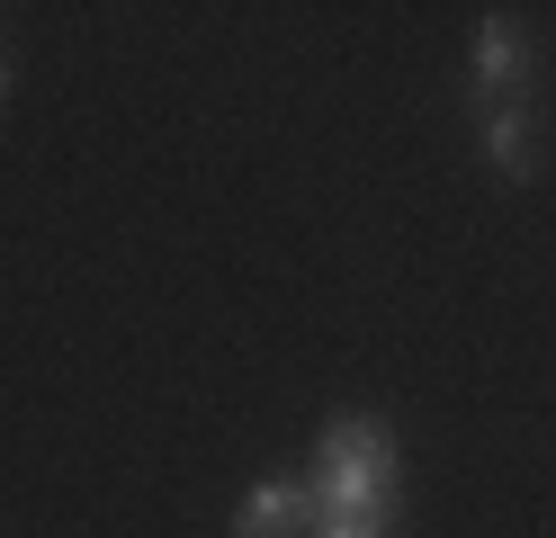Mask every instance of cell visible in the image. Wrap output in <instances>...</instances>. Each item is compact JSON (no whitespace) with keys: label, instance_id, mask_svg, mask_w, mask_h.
Masks as SVG:
<instances>
[{"label":"cell","instance_id":"cell-2","mask_svg":"<svg viewBox=\"0 0 556 538\" xmlns=\"http://www.w3.org/2000/svg\"><path fill=\"white\" fill-rule=\"evenodd\" d=\"M305 521H315V493L305 485H252L233 512V538H296Z\"/></svg>","mask_w":556,"mask_h":538},{"label":"cell","instance_id":"cell-3","mask_svg":"<svg viewBox=\"0 0 556 538\" xmlns=\"http://www.w3.org/2000/svg\"><path fill=\"white\" fill-rule=\"evenodd\" d=\"M520 72H530L520 27H511V18H484V27H476V90H484V108H503V90H520Z\"/></svg>","mask_w":556,"mask_h":538},{"label":"cell","instance_id":"cell-4","mask_svg":"<svg viewBox=\"0 0 556 538\" xmlns=\"http://www.w3.org/2000/svg\"><path fill=\"white\" fill-rule=\"evenodd\" d=\"M476 143H484V162H494L503 179H530V171H539V135H530V117H520L511 99L484 108V135H476Z\"/></svg>","mask_w":556,"mask_h":538},{"label":"cell","instance_id":"cell-1","mask_svg":"<svg viewBox=\"0 0 556 538\" xmlns=\"http://www.w3.org/2000/svg\"><path fill=\"white\" fill-rule=\"evenodd\" d=\"M305 493H315V521H368L377 529L395 512V493H404V458L387 440V422H368V413L324 422V449H315Z\"/></svg>","mask_w":556,"mask_h":538},{"label":"cell","instance_id":"cell-5","mask_svg":"<svg viewBox=\"0 0 556 538\" xmlns=\"http://www.w3.org/2000/svg\"><path fill=\"white\" fill-rule=\"evenodd\" d=\"M315 538H377V529H368V521H324Z\"/></svg>","mask_w":556,"mask_h":538},{"label":"cell","instance_id":"cell-6","mask_svg":"<svg viewBox=\"0 0 556 538\" xmlns=\"http://www.w3.org/2000/svg\"><path fill=\"white\" fill-rule=\"evenodd\" d=\"M0 99H10V63H0Z\"/></svg>","mask_w":556,"mask_h":538}]
</instances>
